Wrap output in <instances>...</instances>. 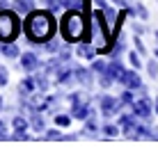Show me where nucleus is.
Wrapping results in <instances>:
<instances>
[{
  "mask_svg": "<svg viewBox=\"0 0 158 153\" xmlns=\"http://www.w3.org/2000/svg\"><path fill=\"white\" fill-rule=\"evenodd\" d=\"M154 57H156V59H158V48H156V50H154Z\"/></svg>",
  "mask_w": 158,
  "mask_h": 153,
  "instance_id": "a19ab883",
  "label": "nucleus"
},
{
  "mask_svg": "<svg viewBox=\"0 0 158 153\" xmlns=\"http://www.w3.org/2000/svg\"><path fill=\"white\" fill-rule=\"evenodd\" d=\"M21 32V21L19 16L9 9L0 12V41H14Z\"/></svg>",
  "mask_w": 158,
  "mask_h": 153,
  "instance_id": "7ed1b4c3",
  "label": "nucleus"
},
{
  "mask_svg": "<svg viewBox=\"0 0 158 153\" xmlns=\"http://www.w3.org/2000/svg\"><path fill=\"white\" fill-rule=\"evenodd\" d=\"M2 107H5V103H2V96H0V110H2Z\"/></svg>",
  "mask_w": 158,
  "mask_h": 153,
  "instance_id": "ea45409f",
  "label": "nucleus"
},
{
  "mask_svg": "<svg viewBox=\"0 0 158 153\" xmlns=\"http://www.w3.org/2000/svg\"><path fill=\"white\" fill-rule=\"evenodd\" d=\"M0 53H2L7 59H16V57H21V50H19V46H16L14 41H2V46H0Z\"/></svg>",
  "mask_w": 158,
  "mask_h": 153,
  "instance_id": "4468645a",
  "label": "nucleus"
},
{
  "mask_svg": "<svg viewBox=\"0 0 158 153\" xmlns=\"http://www.w3.org/2000/svg\"><path fill=\"white\" fill-rule=\"evenodd\" d=\"M53 73H55V83H57V85H69V83L76 78V75H73V69H69L67 62H62L55 71H53Z\"/></svg>",
  "mask_w": 158,
  "mask_h": 153,
  "instance_id": "0eeeda50",
  "label": "nucleus"
},
{
  "mask_svg": "<svg viewBox=\"0 0 158 153\" xmlns=\"http://www.w3.org/2000/svg\"><path fill=\"white\" fill-rule=\"evenodd\" d=\"M64 9H83V0H62Z\"/></svg>",
  "mask_w": 158,
  "mask_h": 153,
  "instance_id": "bb28decb",
  "label": "nucleus"
},
{
  "mask_svg": "<svg viewBox=\"0 0 158 153\" xmlns=\"http://www.w3.org/2000/svg\"><path fill=\"white\" fill-rule=\"evenodd\" d=\"M55 18L46 9H32L25 18V37L30 43H44L55 34Z\"/></svg>",
  "mask_w": 158,
  "mask_h": 153,
  "instance_id": "f03ea898",
  "label": "nucleus"
},
{
  "mask_svg": "<svg viewBox=\"0 0 158 153\" xmlns=\"http://www.w3.org/2000/svg\"><path fill=\"white\" fill-rule=\"evenodd\" d=\"M69 103H71V105H76V103H83V94H80V91L69 94Z\"/></svg>",
  "mask_w": 158,
  "mask_h": 153,
  "instance_id": "72a5a7b5",
  "label": "nucleus"
},
{
  "mask_svg": "<svg viewBox=\"0 0 158 153\" xmlns=\"http://www.w3.org/2000/svg\"><path fill=\"white\" fill-rule=\"evenodd\" d=\"M119 98H122V103H124V105H131V103H133L138 96H135V89H128V87H126V89L122 91V96H119Z\"/></svg>",
  "mask_w": 158,
  "mask_h": 153,
  "instance_id": "412c9836",
  "label": "nucleus"
},
{
  "mask_svg": "<svg viewBox=\"0 0 158 153\" xmlns=\"http://www.w3.org/2000/svg\"><path fill=\"white\" fill-rule=\"evenodd\" d=\"M39 66H41V59L35 53H23V57H21V69L23 71H35Z\"/></svg>",
  "mask_w": 158,
  "mask_h": 153,
  "instance_id": "f8f14e48",
  "label": "nucleus"
},
{
  "mask_svg": "<svg viewBox=\"0 0 158 153\" xmlns=\"http://www.w3.org/2000/svg\"><path fill=\"white\" fill-rule=\"evenodd\" d=\"M103 14H106L108 23H110V28H112V25H115V21H117V16H119V12H117L115 7H110V5H108V7L103 9Z\"/></svg>",
  "mask_w": 158,
  "mask_h": 153,
  "instance_id": "4be33fe9",
  "label": "nucleus"
},
{
  "mask_svg": "<svg viewBox=\"0 0 158 153\" xmlns=\"http://www.w3.org/2000/svg\"><path fill=\"white\" fill-rule=\"evenodd\" d=\"M92 112H94V110H92V105L83 101V103H76V105H71V112H69V114H71L73 119H78V121H85Z\"/></svg>",
  "mask_w": 158,
  "mask_h": 153,
  "instance_id": "1a4fd4ad",
  "label": "nucleus"
},
{
  "mask_svg": "<svg viewBox=\"0 0 158 153\" xmlns=\"http://www.w3.org/2000/svg\"><path fill=\"white\" fill-rule=\"evenodd\" d=\"M133 43H135V50H138L140 55H144V53H147V48H144V43H142V39H140V34H135V39H133Z\"/></svg>",
  "mask_w": 158,
  "mask_h": 153,
  "instance_id": "2f4dec72",
  "label": "nucleus"
},
{
  "mask_svg": "<svg viewBox=\"0 0 158 153\" xmlns=\"http://www.w3.org/2000/svg\"><path fill=\"white\" fill-rule=\"evenodd\" d=\"M154 39H156V43H158V30L154 32Z\"/></svg>",
  "mask_w": 158,
  "mask_h": 153,
  "instance_id": "58836bf2",
  "label": "nucleus"
},
{
  "mask_svg": "<svg viewBox=\"0 0 158 153\" xmlns=\"http://www.w3.org/2000/svg\"><path fill=\"white\" fill-rule=\"evenodd\" d=\"M35 80H37V89L39 91H48V87H51V83H48V75L46 73H39V75H35Z\"/></svg>",
  "mask_w": 158,
  "mask_h": 153,
  "instance_id": "aec40b11",
  "label": "nucleus"
},
{
  "mask_svg": "<svg viewBox=\"0 0 158 153\" xmlns=\"http://www.w3.org/2000/svg\"><path fill=\"white\" fill-rule=\"evenodd\" d=\"M64 135L60 133V126L57 128H53V130H46V139H51V142H55V139H62Z\"/></svg>",
  "mask_w": 158,
  "mask_h": 153,
  "instance_id": "c85d7f7f",
  "label": "nucleus"
},
{
  "mask_svg": "<svg viewBox=\"0 0 158 153\" xmlns=\"http://www.w3.org/2000/svg\"><path fill=\"white\" fill-rule=\"evenodd\" d=\"M112 83H115V80H112V75L108 73V71H103V73H99V85L103 87V89H108V87H112Z\"/></svg>",
  "mask_w": 158,
  "mask_h": 153,
  "instance_id": "5701e85b",
  "label": "nucleus"
},
{
  "mask_svg": "<svg viewBox=\"0 0 158 153\" xmlns=\"http://www.w3.org/2000/svg\"><path fill=\"white\" fill-rule=\"evenodd\" d=\"M71 114H55V123L60 126V128H67L69 123H71Z\"/></svg>",
  "mask_w": 158,
  "mask_h": 153,
  "instance_id": "a878e982",
  "label": "nucleus"
},
{
  "mask_svg": "<svg viewBox=\"0 0 158 153\" xmlns=\"http://www.w3.org/2000/svg\"><path fill=\"white\" fill-rule=\"evenodd\" d=\"M5 133H7V123L0 119V139H7V135H5Z\"/></svg>",
  "mask_w": 158,
  "mask_h": 153,
  "instance_id": "c9c22d12",
  "label": "nucleus"
},
{
  "mask_svg": "<svg viewBox=\"0 0 158 153\" xmlns=\"http://www.w3.org/2000/svg\"><path fill=\"white\" fill-rule=\"evenodd\" d=\"M94 5H96L99 9H106V7H108V0H94Z\"/></svg>",
  "mask_w": 158,
  "mask_h": 153,
  "instance_id": "e433bc0d",
  "label": "nucleus"
},
{
  "mask_svg": "<svg viewBox=\"0 0 158 153\" xmlns=\"http://www.w3.org/2000/svg\"><path fill=\"white\" fill-rule=\"evenodd\" d=\"M12 7H14V12H19V14H30L32 12V0H14Z\"/></svg>",
  "mask_w": 158,
  "mask_h": 153,
  "instance_id": "2eb2a0df",
  "label": "nucleus"
},
{
  "mask_svg": "<svg viewBox=\"0 0 158 153\" xmlns=\"http://www.w3.org/2000/svg\"><path fill=\"white\" fill-rule=\"evenodd\" d=\"M30 123H32V128H35L37 133L46 130V123H44V117H41L39 112H32V114H30Z\"/></svg>",
  "mask_w": 158,
  "mask_h": 153,
  "instance_id": "dca6fc26",
  "label": "nucleus"
},
{
  "mask_svg": "<svg viewBox=\"0 0 158 153\" xmlns=\"http://www.w3.org/2000/svg\"><path fill=\"white\" fill-rule=\"evenodd\" d=\"M64 43H76V41H92V25L87 12L83 14L80 9H67L60 23Z\"/></svg>",
  "mask_w": 158,
  "mask_h": 153,
  "instance_id": "f257e3e1",
  "label": "nucleus"
},
{
  "mask_svg": "<svg viewBox=\"0 0 158 153\" xmlns=\"http://www.w3.org/2000/svg\"><path fill=\"white\" fill-rule=\"evenodd\" d=\"M73 75H76V80H78L85 89H89V87L94 85V78H92L94 71H92V69H85V66H80V64H78V66L73 69Z\"/></svg>",
  "mask_w": 158,
  "mask_h": 153,
  "instance_id": "423d86ee",
  "label": "nucleus"
},
{
  "mask_svg": "<svg viewBox=\"0 0 158 153\" xmlns=\"http://www.w3.org/2000/svg\"><path fill=\"white\" fill-rule=\"evenodd\" d=\"M128 59H131V64H133V69H140V66H142V59H140V53H138V50H131V53H128Z\"/></svg>",
  "mask_w": 158,
  "mask_h": 153,
  "instance_id": "cd10ccee",
  "label": "nucleus"
},
{
  "mask_svg": "<svg viewBox=\"0 0 158 153\" xmlns=\"http://www.w3.org/2000/svg\"><path fill=\"white\" fill-rule=\"evenodd\" d=\"M96 103H99V110L106 119L115 117V114H119V110H122V98H115L110 94H99V98H96Z\"/></svg>",
  "mask_w": 158,
  "mask_h": 153,
  "instance_id": "20e7f679",
  "label": "nucleus"
},
{
  "mask_svg": "<svg viewBox=\"0 0 158 153\" xmlns=\"http://www.w3.org/2000/svg\"><path fill=\"white\" fill-rule=\"evenodd\" d=\"M89 69L94 71V73H103V71L108 69V64L103 62V59H99V57H94V59H92V66H89Z\"/></svg>",
  "mask_w": 158,
  "mask_h": 153,
  "instance_id": "393cba45",
  "label": "nucleus"
},
{
  "mask_svg": "<svg viewBox=\"0 0 158 153\" xmlns=\"http://www.w3.org/2000/svg\"><path fill=\"white\" fill-rule=\"evenodd\" d=\"M144 66H147V73H149V78L156 80V78H158V59H149Z\"/></svg>",
  "mask_w": 158,
  "mask_h": 153,
  "instance_id": "6ab92c4d",
  "label": "nucleus"
},
{
  "mask_svg": "<svg viewBox=\"0 0 158 153\" xmlns=\"http://www.w3.org/2000/svg\"><path fill=\"white\" fill-rule=\"evenodd\" d=\"M131 112H133L138 119H151V114H154V101H151V96L149 94L138 96L133 103H131Z\"/></svg>",
  "mask_w": 158,
  "mask_h": 153,
  "instance_id": "39448f33",
  "label": "nucleus"
},
{
  "mask_svg": "<svg viewBox=\"0 0 158 153\" xmlns=\"http://www.w3.org/2000/svg\"><path fill=\"white\" fill-rule=\"evenodd\" d=\"M106 71L112 75V80H115V83H122L124 75H126V69H124L122 59H110V62H108V69H106Z\"/></svg>",
  "mask_w": 158,
  "mask_h": 153,
  "instance_id": "6e6552de",
  "label": "nucleus"
},
{
  "mask_svg": "<svg viewBox=\"0 0 158 153\" xmlns=\"http://www.w3.org/2000/svg\"><path fill=\"white\" fill-rule=\"evenodd\" d=\"M101 126H99V121H96V112H92L89 117L85 119V130L83 133H94V130H99Z\"/></svg>",
  "mask_w": 158,
  "mask_h": 153,
  "instance_id": "f3484780",
  "label": "nucleus"
},
{
  "mask_svg": "<svg viewBox=\"0 0 158 153\" xmlns=\"http://www.w3.org/2000/svg\"><path fill=\"white\" fill-rule=\"evenodd\" d=\"M76 55H78V59H94L99 53H96V48H92L89 41H78V48H76Z\"/></svg>",
  "mask_w": 158,
  "mask_h": 153,
  "instance_id": "9d476101",
  "label": "nucleus"
},
{
  "mask_svg": "<svg viewBox=\"0 0 158 153\" xmlns=\"http://www.w3.org/2000/svg\"><path fill=\"white\" fill-rule=\"evenodd\" d=\"M135 9H138V16H140L142 21H147V18H149V12H147V7H144L142 2H135Z\"/></svg>",
  "mask_w": 158,
  "mask_h": 153,
  "instance_id": "c756f323",
  "label": "nucleus"
},
{
  "mask_svg": "<svg viewBox=\"0 0 158 153\" xmlns=\"http://www.w3.org/2000/svg\"><path fill=\"white\" fill-rule=\"evenodd\" d=\"M35 89H37V80L32 78V75L23 78V80H21V85H19V94H21V98H28Z\"/></svg>",
  "mask_w": 158,
  "mask_h": 153,
  "instance_id": "ddd939ff",
  "label": "nucleus"
},
{
  "mask_svg": "<svg viewBox=\"0 0 158 153\" xmlns=\"http://www.w3.org/2000/svg\"><path fill=\"white\" fill-rule=\"evenodd\" d=\"M122 85H124V87H128V89H135V91H138L140 87H142V78H140L138 69H133V71H126V75H124Z\"/></svg>",
  "mask_w": 158,
  "mask_h": 153,
  "instance_id": "9b49d317",
  "label": "nucleus"
},
{
  "mask_svg": "<svg viewBox=\"0 0 158 153\" xmlns=\"http://www.w3.org/2000/svg\"><path fill=\"white\" fill-rule=\"evenodd\" d=\"M9 83V71L2 66V64H0V87H5Z\"/></svg>",
  "mask_w": 158,
  "mask_h": 153,
  "instance_id": "7c9ffc66",
  "label": "nucleus"
},
{
  "mask_svg": "<svg viewBox=\"0 0 158 153\" xmlns=\"http://www.w3.org/2000/svg\"><path fill=\"white\" fill-rule=\"evenodd\" d=\"M101 130L106 133V137H115V135H117L122 128H119V123H103V126H101Z\"/></svg>",
  "mask_w": 158,
  "mask_h": 153,
  "instance_id": "a211bd4d",
  "label": "nucleus"
},
{
  "mask_svg": "<svg viewBox=\"0 0 158 153\" xmlns=\"http://www.w3.org/2000/svg\"><path fill=\"white\" fill-rule=\"evenodd\" d=\"M12 126H14V130H28V119L21 117V114H16L14 121H12Z\"/></svg>",
  "mask_w": 158,
  "mask_h": 153,
  "instance_id": "b1692460",
  "label": "nucleus"
},
{
  "mask_svg": "<svg viewBox=\"0 0 158 153\" xmlns=\"http://www.w3.org/2000/svg\"><path fill=\"white\" fill-rule=\"evenodd\" d=\"M12 139H16V142H25V139H30V135L25 133V130H16V133L12 135Z\"/></svg>",
  "mask_w": 158,
  "mask_h": 153,
  "instance_id": "473e14b6",
  "label": "nucleus"
},
{
  "mask_svg": "<svg viewBox=\"0 0 158 153\" xmlns=\"http://www.w3.org/2000/svg\"><path fill=\"white\" fill-rule=\"evenodd\" d=\"M154 114H158V96L154 98Z\"/></svg>",
  "mask_w": 158,
  "mask_h": 153,
  "instance_id": "4c0bfd02",
  "label": "nucleus"
},
{
  "mask_svg": "<svg viewBox=\"0 0 158 153\" xmlns=\"http://www.w3.org/2000/svg\"><path fill=\"white\" fill-rule=\"evenodd\" d=\"M133 30H135V34H144V32H147V28L142 23H133Z\"/></svg>",
  "mask_w": 158,
  "mask_h": 153,
  "instance_id": "f704fd0d",
  "label": "nucleus"
}]
</instances>
